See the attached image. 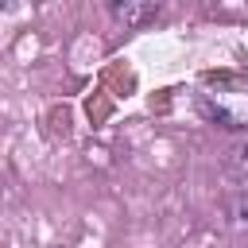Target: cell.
<instances>
[{
  "instance_id": "cell-1",
  "label": "cell",
  "mask_w": 248,
  "mask_h": 248,
  "mask_svg": "<svg viewBox=\"0 0 248 248\" xmlns=\"http://www.w3.org/2000/svg\"><path fill=\"white\" fill-rule=\"evenodd\" d=\"M198 112L225 128V132H248V74L240 70H209L194 85Z\"/></svg>"
},
{
  "instance_id": "cell-2",
  "label": "cell",
  "mask_w": 248,
  "mask_h": 248,
  "mask_svg": "<svg viewBox=\"0 0 248 248\" xmlns=\"http://www.w3.org/2000/svg\"><path fill=\"white\" fill-rule=\"evenodd\" d=\"M112 19H120L124 27H143V23H155L163 4L159 0H112L108 4Z\"/></svg>"
}]
</instances>
